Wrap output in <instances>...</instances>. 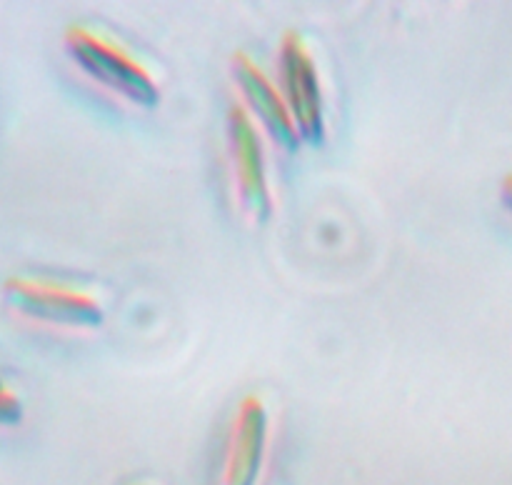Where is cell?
Segmentation results:
<instances>
[{"label":"cell","instance_id":"6da1fadb","mask_svg":"<svg viewBox=\"0 0 512 485\" xmlns=\"http://www.w3.org/2000/svg\"><path fill=\"white\" fill-rule=\"evenodd\" d=\"M63 48L75 68L108 93L135 108L153 110L160 103V85L148 65L120 40L85 23H73L63 33Z\"/></svg>","mask_w":512,"mask_h":485},{"label":"cell","instance_id":"7a4b0ae2","mask_svg":"<svg viewBox=\"0 0 512 485\" xmlns=\"http://www.w3.org/2000/svg\"><path fill=\"white\" fill-rule=\"evenodd\" d=\"M3 300L18 318L63 330H98L105 305L93 290L50 275H10L3 280Z\"/></svg>","mask_w":512,"mask_h":485},{"label":"cell","instance_id":"277c9868","mask_svg":"<svg viewBox=\"0 0 512 485\" xmlns=\"http://www.w3.org/2000/svg\"><path fill=\"white\" fill-rule=\"evenodd\" d=\"M228 150L240 210L253 225H265L273 218L275 208L268 160L258 123L243 105H230L228 110Z\"/></svg>","mask_w":512,"mask_h":485},{"label":"cell","instance_id":"52a82bcc","mask_svg":"<svg viewBox=\"0 0 512 485\" xmlns=\"http://www.w3.org/2000/svg\"><path fill=\"white\" fill-rule=\"evenodd\" d=\"M25 405L20 395L8 385V380L0 373V428H15L23 423Z\"/></svg>","mask_w":512,"mask_h":485},{"label":"cell","instance_id":"ba28073f","mask_svg":"<svg viewBox=\"0 0 512 485\" xmlns=\"http://www.w3.org/2000/svg\"><path fill=\"white\" fill-rule=\"evenodd\" d=\"M500 198H503V205L512 213V173L503 178V185H500Z\"/></svg>","mask_w":512,"mask_h":485},{"label":"cell","instance_id":"9c48e42d","mask_svg":"<svg viewBox=\"0 0 512 485\" xmlns=\"http://www.w3.org/2000/svg\"><path fill=\"white\" fill-rule=\"evenodd\" d=\"M133 485H135V483H133Z\"/></svg>","mask_w":512,"mask_h":485},{"label":"cell","instance_id":"5b68a950","mask_svg":"<svg viewBox=\"0 0 512 485\" xmlns=\"http://www.w3.org/2000/svg\"><path fill=\"white\" fill-rule=\"evenodd\" d=\"M268 438V405L260 395L248 393L230 420L223 458V485H258L268 455Z\"/></svg>","mask_w":512,"mask_h":485},{"label":"cell","instance_id":"8992f818","mask_svg":"<svg viewBox=\"0 0 512 485\" xmlns=\"http://www.w3.org/2000/svg\"><path fill=\"white\" fill-rule=\"evenodd\" d=\"M230 70H233V80L243 95V108L248 110L250 118L263 125L270 140L285 153L300 150L303 140H300L288 103H285L283 93L273 83V78L248 53H235L230 60Z\"/></svg>","mask_w":512,"mask_h":485},{"label":"cell","instance_id":"3957f363","mask_svg":"<svg viewBox=\"0 0 512 485\" xmlns=\"http://www.w3.org/2000/svg\"><path fill=\"white\" fill-rule=\"evenodd\" d=\"M278 78L280 93L288 103L300 140L310 148H320L328 138L323 83L313 50L298 30H288L280 40Z\"/></svg>","mask_w":512,"mask_h":485}]
</instances>
